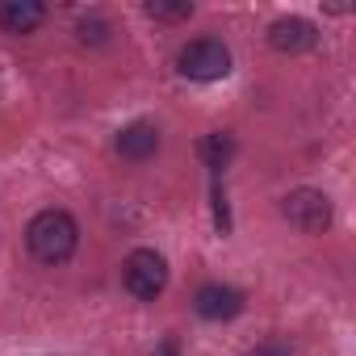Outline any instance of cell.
<instances>
[{
  "label": "cell",
  "mask_w": 356,
  "mask_h": 356,
  "mask_svg": "<svg viewBox=\"0 0 356 356\" xmlns=\"http://www.w3.org/2000/svg\"><path fill=\"white\" fill-rule=\"evenodd\" d=\"M176 72L193 84H214L231 76V51L218 38H193L176 51Z\"/></svg>",
  "instance_id": "2"
},
{
  "label": "cell",
  "mask_w": 356,
  "mask_h": 356,
  "mask_svg": "<svg viewBox=\"0 0 356 356\" xmlns=\"http://www.w3.org/2000/svg\"><path fill=\"white\" fill-rule=\"evenodd\" d=\"M193 310L210 323H231L235 314H243V293L235 285H222V281H210L193 293Z\"/></svg>",
  "instance_id": "5"
},
{
  "label": "cell",
  "mask_w": 356,
  "mask_h": 356,
  "mask_svg": "<svg viewBox=\"0 0 356 356\" xmlns=\"http://www.w3.org/2000/svg\"><path fill=\"white\" fill-rule=\"evenodd\" d=\"M26 248L38 264H67L80 248V222L67 210H38L26 227Z\"/></svg>",
  "instance_id": "1"
},
{
  "label": "cell",
  "mask_w": 356,
  "mask_h": 356,
  "mask_svg": "<svg viewBox=\"0 0 356 356\" xmlns=\"http://www.w3.org/2000/svg\"><path fill=\"white\" fill-rule=\"evenodd\" d=\"M231 155H235V138H231L227 130H214V134L202 138V159H206L210 172H222V168L231 163Z\"/></svg>",
  "instance_id": "9"
},
{
  "label": "cell",
  "mask_w": 356,
  "mask_h": 356,
  "mask_svg": "<svg viewBox=\"0 0 356 356\" xmlns=\"http://www.w3.org/2000/svg\"><path fill=\"white\" fill-rule=\"evenodd\" d=\"M281 218L302 235H323L331 227L335 210H331V197L323 189H293L281 197Z\"/></svg>",
  "instance_id": "4"
},
{
  "label": "cell",
  "mask_w": 356,
  "mask_h": 356,
  "mask_svg": "<svg viewBox=\"0 0 356 356\" xmlns=\"http://www.w3.org/2000/svg\"><path fill=\"white\" fill-rule=\"evenodd\" d=\"M109 34H113V26L97 13L76 22V42H84V47H101V42H109Z\"/></svg>",
  "instance_id": "10"
},
{
  "label": "cell",
  "mask_w": 356,
  "mask_h": 356,
  "mask_svg": "<svg viewBox=\"0 0 356 356\" xmlns=\"http://www.w3.org/2000/svg\"><path fill=\"white\" fill-rule=\"evenodd\" d=\"M122 285L126 293H134L138 302H155L168 289V260L155 248H134L122 260Z\"/></svg>",
  "instance_id": "3"
},
{
  "label": "cell",
  "mask_w": 356,
  "mask_h": 356,
  "mask_svg": "<svg viewBox=\"0 0 356 356\" xmlns=\"http://www.w3.org/2000/svg\"><path fill=\"white\" fill-rule=\"evenodd\" d=\"M268 42L281 55H302V51H310L318 42V34H314V26L306 17H277L268 26Z\"/></svg>",
  "instance_id": "6"
},
{
  "label": "cell",
  "mask_w": 356,
  "mask_h": 356,
  "mask_svg": "<svg viewBox=\"0 0 356 356\" xmlns=\"http://www.w3.org/2000/svg\"><path fill=\"white\" fill-rule=\"evenodd\" d=\"M113 147H118V155H122V159H151V155L159 151V126L138 118V122H130V126H122V130H118Z\"/></svg>",
  "instance_id": "7"
},
{
  "label": "cell",
  "mask_w": 356,
  "mask_h": 356,
  "mask_svg": "<svg viewBox=\"0 0 356 356\" xmlns=\"http://www.w3.org/2000/svg\"><path fill=\"white\" fill-rule=\"evenodd\" d=\"M47 22V5L42 0H0V30L5 34H34Z\"/></svg>",
  "instance_id": "8"
},
{
  "label": "cell",
  "mask_w": 356,
  "mask_h": 356,
  "mask_svg": "<svg viewBox=\"0 0 356 356\" xmlns=\"http://www.w3.org/2000/svg\"><path fill=\"white\" fill-rule=\"evenodd\" d=\"M248 356H293V348H289L285 339H260Z\"/></svg>",
  "instance_id": "12"
},
{
  "label": "cell",
  "mask_w": 356,
  "mask_h": 356,
  "mask_svg": "<svg viewBox=\"0 0 356 356\" xmlns=\"http://www.w3.org/2000/svg\"><path fill=\"white\" fill-rule=\"evenodd\" d=\"M147 13L159 22H185L193 17V0H147Z\"/></svg>",
  "instance_id": "11"
},
{
  "label": "cell",
  "mask_w": 356,
  "mask_h": 356,
  "mask_svg": "<svg viewBox=\"0 0 356 356\" xmlns=\"http://www.w3.org/2000/svg\"><path fill=\"white\" fill-rule=\"evenodd\" d=\"M155 356H181V348H176V339H163V343H159V352H155Z\"/></svg>",
  "instance_id": "13"
}]
</instances>
